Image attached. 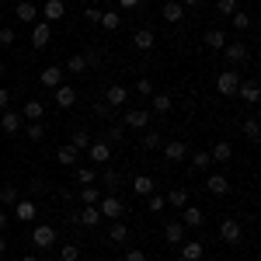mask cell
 I'll return each instance as SVG.
<instances>
[{"label": "cell", "mask_w": 261, "mask_h": 261, "mask_svg": "<svg viewBox=\"0 0 261 261\" xmlns=\"http://www.w3.org/2000/svg\"><path fill=\"white\" fill-rule=\"evenodd\" d=\"M237 87H241V73H237V70H223V73H216V91H220L223 98H233Z\"/></svg>", "instance_id": "cell-1"}, {"label": "cell", "mask_w": 261, "mask_h": 261, "mask_svg": "<svg viewBox=\"0 0 261 261\" xmlns=\"http://www.w3.org/2000/svg\"><path fill=\"white\" fill-rule=\"evenodd\" d=\"M98 209H101V220H119V216H125V202L119 195H105L98 202Z\"/></svg>", "instance_id": "cell-2"}, {"label": "cell", "mask_w": 261, "mask_h": 261, "mask_svg": "<svg viewBox=\"0 0 261 261\" xmlns=\"http://www.w3.org/2000/svg\"><path fill=\"white\" fill-rule=\"evenodd\" d=\"M32 244L42 247V251H49V247H56V226H49V223H42L32 230Z\"/></svg>", "instance_id": "cell-3"}, {"label": "cell", "mask_w": 261, "mask_h": 261, "mask_svg": "<svg viewBox=\"0 0 261 261\" xmlns=\"http://www.w3.org/2000/svg\"><path fill=\"white\" fill-rule=\"evenodd\" d=\"M87 157L94 164H112V143H105V140H91V146H87Z\"/></svg>", "instance_id": "cell-4"}, {"label": "cell", "mask_w": 261, "mask_h": 261, "mask_svg": "<svg viewBox=\"0 0 261 261\" xmlns=\"http://www.w3.org/2000/svg\"><path fill=\"white\" fill-rule=\"evenodd\" d=\"M49 39H53V24L49 21H35L32 24V49H45Z\"/></svg>", "instance_id": "cell-5"}, {"label": "cell", "mask_w": 261, "mask_h": 261, "mask_svg": "<svg viewBox=\"0 0 261 261\" xmlns=\"http://www.w3.org/2000/svg\"><path fill=\"white\" fill-rule=\"evenodd\" d=\"M220 237H223V244H241V241H244V230H241V223L226 216V220L220 223Z\"/></svg>", "instance_id": "cell-6"}, {"label": "cell", "mask_w": 261, "mask_h": 261, "mask_svg": "<svg viewBox=\"0 0 261 261\" xmlns=\"http://www.w3.org/2000/svg\"><path fill=\"white\" fill-rule=\"evenodd\" d=\"M73 223H81V226H87V230H94V226H101V209H98V205H84L81 213H73Z\"/></svg>", "instance_id": "cell-7"}, {"label": "cell", "mask_w": 261, "mask_h": 261, "mask_svg": "<svg viewBox=\"0 0 261 261\" xmlns=\"http://www.w3.org/2000/svg\"><path fill=\"white\" fill-rule=\"evenodd\" d=\"M178 251H181V261H202L205 258V244L202 241H181Z\"/></svg>", "instance_id": "cell-8"}, {"label": "cell", "mask_w": 261, "mask_h": 261, "mask_svg": "<svg viewBox=\"0 0 261 261\" xmlns=\"http://www.w3.org/2000/svg\"><path fill=\"white\" fill-rule=\"evenodd\" d=\"M122 125H125V129H146V125H150V112H146V108H129L125 119H122Z\"/></svg>", "instance_id": "cell-9"}, {"label": "cell", "mask_w": 261, "mask_h": 261, "mask_svg": "<svg viewBox=\"0 0 261 261\" xmlns=\"http://www.w3.org/2000/svg\"><path fill=\"white\" fill-rule=\"evenodd\" d=\"M237 94H241V101H244V105H258V98H261V87H258V81H254V77L241 81Z\"/></svg>", "instance_id": "cell-10"}, {"label": "cell", "mask_w": 261, "mask_h": 261, "mask_svg": "<svg viewBox=\"0 0 261 261\" xmlns=\"http://www.w3.org/2000/svg\"><path fill=\"white\" fill-rule=\"evenodd\" d=\"M105 105H108V108H119V105H125V101H129V91H125V87H122V84H108V91H105Z\"/></svg>", "instance_id": "cell-11"}, {"label": "cell", "mask_w": 261, "mask_h": 261, "mask_svg": "<svg viewBox=\"0 0 261 261\" xmlns=\"http://www.w3.org/2000/svg\"><path fill=\"white\" fill-rule=\"evenodd\" d=\"M14 216H18V223H32L35 216H39V205L32 199H18L14 202Z\"/></svg>", "instance_id": "cell-12"}, {"label": "cell", "mask_w": 261, "mask_h": 261, "mask_svg": "<svg viewBox=\"0 0 261 261\" xmlns=\"http://www.w3.org/2000/svg\"><path fill=\"white\" fill-rule=\"evenodd\" d=\"M223 56H226L230 66H237V63L247 60V45H244V42H226V45H223Z\"/></svg>", "instance_id": "cell-13"}, {"label": "cell", "mask_w": 261, "mask_h": 261, "mask_svg": "<svg viewBox=\"0 0 261 261\" xmlns=\"http://www.w3.org/2000/svg\"><path fill=\"white\" fill-rule=\"evenodd\" d=\"M0 129H4V133H11V136H14V133H21V129H24L21 112H11V108H7V112L0 115Z\"/></svg>", "instance_id": "cell-14"}, {"label": "cell", "mask_w": 261, "mask_h": 261, "mask_svg": "<svg viewBox=\"0 0 261 261\" xmlns=\"http://www.w3.org/2000/svg\"><path fill=\"white\" fill-rule=\"evenodd\" d=\"M39 81H42V87H49V91H56L63 84V66H45L39 73Z\"/></svg>", "instance_id": "cell-15"}, {"label": "cell", "mask_w": 261, "mask_h": 261, "mask_svg": "<svg viewBox=\"0 0 261 261\" xmlns=\"http://www.w3.org/2000/svg\"><path fill=\"white\" fill-rule=\"evenodd\" d=\"M53 94H56V105H60V108H73V105H77V91H73V84H60Z\"/></svg>", "instance_id": "cell-16"}, {"label": "cell", "mask_w": 261, "mask_h": 261, "mask_svg": "<svg viewBox=\"0 0 261 261\" xmlns=\"http://www.w3.org/2000/svg\"><path fill=\"white\" fill-rule=\"evenodd\" d=\"M133 192H136L140 199H146V195L157 192V181L150 178V174H136V178H133Z\"/></svg>", "instance_id": "cell-17"}, {"label": "cell", "mask_w": 261, "mask_h": 261, "mask_svg": "<svg viewBox=\"0 0 261 261\" xmlns=\"http://www.w3.org/2000/svg\"><path fill=\"white\" fill-rule=\"evenodd\" d=\"M157 45V35L150 32V28H140L136 35H133V49H140V53H150Z\"/></svg>", "instance_id": "cell-18"}, {"label": "cell", "mask_w": 261, "mask_h": 261, "mask_svg": "<svg viewBox=\"0 0 261 261\" xmlns=\"http://www.w3.org/2000/svg\"><path fill=\"white\" fill-rule=\"evenodd\" d=\"M164 157H167V161H185V157H188V143H185V140L164 143Z\"/></svg>", "instance_id": "cell-19"}, {"label": "cell", "mask_w": 261, "mask_h": 261, "mask_svg": "<svg viewBox=\"0 0 261 261\" xmlns=\"http://www.w3.org/2000/svg\"><path fill=\"white\" fill-rule=\"evenodd\" d=\"M63 14H66V4H63V0H45L42 18L49 21V24H53V21H63Z\"/></svg>", "instance_id": "cell-20"}, {"label": "cell", "mask_w": 261, "mask_h": 261, "mask_svg": "<svg viewBox=\"0 0 261 261\" xmlns=\"http://www.w3.org/2000/svg\"><path fill=\"white\" fill-rule=\"evenodd\" d=\"M42 115H45V105L42 101H24V108H21V119L24 122H42Z\"/></svg>", "instance_id": "cell-21"}, {"label": "cell", "mask_w": 261, "mask_h": 261, "mask_svg": "<svg viewBox=\"0 0 261 261\" xmlns=\"http://www.w3.org/2000/svg\"><path fill=\"white\" fill-rule=\"evenodd\" d=\"M181 223L195 230V226H202V223H205V213H202L199 205H185V209H181Z\"/></svg>", "instance_id": "cell-22"}, {"label": "cell", "mask_w": 261, "mask_h": 261, "mask_svg": "<svg viewBox=\"0 0 261 261\" xmlns=\"http://www.w3.org/2000/svg\"><path fill=\"white\" fill-rule=\"evenodd\" d=\"M161 18L171 21V24H178V21H185V7H181L178 0H167V4L161 7Z\"/></svg>", "instance_id": "cell-23"}, {"label": "cell", "mask_w": 261, "mask_h": 261, "mask_svg": "<svg viewBox=\"0 0 261 261\" xmlns=\"http://www.w3.org/2000/svg\"><path fill=\"white\" fill-rule=\"evenodd\" d=\"M77 157H81V150H73L70 143H63L56 150V164H63V167H77Z\"/></svg>", "instance_id": "cell-24"}, {"label": "cell", "mask_w": 261, "mask_h": 261, "mask_svg": "<svg viewBox=\"0 0 261 261\" xmlns=\"http://www.w3.org/2000/svg\"><path fill=\"white\" fill-rule=\"evenodd\" d=\"M164 241H167V244H181V241H185V223L171 220L167 226H164Z\"/></svg>", "instance_id": "cell-25"}, {"label": "cell", "mask_w": 261, "mask_h": 261, "mask_svg": "<svg viewBox=\"0 0 261 261\" xmlns=\"http://www.w3.org/2000/svg\"><path fill=\"white\" fill-rule=\"evenodd\" d=\"M14 18L24 21V24H28V21L35 24V18H39V7H35V4H24V0H21V4H14Z\"/></svg>", "instance_id": "cell-26"}, {"label": "cell", "mask_w": 261, "mask_h": 261, "mask_svg": "<svg viewBox=\"0 0 261 261\" xmlns=\"http://www.w3.org/2000/svg\"><path fill=\"white\" fill-rule=\"evenodd\" d=\"M98 24L105 28V32H119V28H122V14H119V11H101Z\"/></svg>", "instance_id": "cell-27"}, {"label": "cell", "mask_w": 261, "mask_h": 261, "mask_svg": "<svg viewBox=\"0 0 261 261\" xmlns=\"http://www.w3.org/2000/svg\"><path fill=\"white\" fill-rule=\"evenodd\" d=\"M209 157H213V164H226L230 157H233V146H230L226 140H220L213 150H209Z\"/></svg>", "instance_id": "cell-28"}, {"label": "cell", "mask_w": 261, "mask_h": 261, "mask_svg": "<svg viewBox=\"0 0 261 261\" xmlns=\"http://www.w3.org/2000/svg\"><path fill=\"white\" fill-rule=\"evenodd\" d=\"M205 188H209L213 195H226V192H230V181L223 178V174H209V178H205Z\"/></svg>", "instance_id": "cell-29"}, {"label": "cell", "mask_w": 261, "mask_h": 261, "mask_svg": "<svg viewBox=\"0 0 261 261\" xmlns=\"http://www.w3.org/2000/svg\"><path fill=\"white\" fill-rule=\"evenodd\" d=\"M108 241L112 244H125L129 241V226L119 223V220H112V226H108Z\"/></svg>", "instance_id": "cell-30"}, {"label": "cell", "mask_w": 261, "mask_h": 261, "mask_svg": "<svg viewBox=\"0 0 261 261\" xmlns=\"http://www.w3.org/2000/svg\"><path fill=\"white\" fill-rule=\"evenodd\" d=\"M164 199H167V205H174V209H185L188 205V188H171Z\"/></svg>", "instance_id": "cell-31"}, {"label": "cell", "mask_w": 261, "mask_h": 261, "mask_svg": "<svg viewBox=\"0 0 261 261\" xmlns=\"http://www.w3.org/2000/svg\"><path fill=\"white\" fill-rule=\"evenodd\" d=\"M77 199H81L84 205H98V202H101V188H94V185H84L81 192H77Z\"/></svg>", "instance_id": "cell-32"}, {"label": "cell", "mask_w": 261, "mask_h": 261, "mask_svg": "<svg viewBox=\"0 0 261 261\" xmlns=\"http://www.w3.org/2000/svg\"><path fill=\"white\" fill-rule=\"evenodd\" d=\"M205 45L209 49H223L226 45V35H223L220 28H205Z\"/></svg>", "instance_id": "cell-33"}, {"label": "cell", "mask_w": 261, "mask_h": 261, "mask_svg": "<svg viewBox=\"0 0 261 261\" xmlns=\"http://www.w3.org/2000/svg\"><path fill=\"white\" fill-rule=\"evenodd\" d=\"M150 105H153V112H157V115H167V112L174 108L171 94H153V101H150Z\"/></svg>", "instance_id": "cell-34"}, {"label": "cell", "mask_w": 261, "mask_h": 261, "mask_svg": "<svg viewBox=\"0 0 261 261\" xmlns=\"http://www.w3.org/2000/svg\"><path fill=\"white\" fill-rule=\"evenodd\" d=\"M241 133H244V140L258 143V136H261V125H258V119H244V125H241Z\"/></svg>", "instance_id": "cell-35"}, {"label": "cell", "mask_w": 261, "mask_h": 261, "mask_svg": "<svg viewBox=\"0 0 261 261\" xmlns=\"http://www.w3.org/2000/svg\"><path fill=\"white\" fill-rule=\"evenodd\" d=\"M21 133H24V136H28V140H32V143L45 140V125H42V122H28V125H24Z\"/></svg>", "instance_id": "cell-36"}, {"label": "cell", "mask_w": 261, "mask_h": 261, "mask_svg": "<svg viewBox=\"0 0 261 261\" xmlns=\"http://www.w3.org/2000/svg\"><path fill=\"white\" fill-rule=\"evenodd\" d=\"M66 70H70L73 77H81V73H87V63H84V56H81V53H73V56L66 60Z\"/></svg>", "instance_id": "cell-37"}, {"label": "cell", "mask_w": 261, "mask_h": 261, "mask_svg": "<svg viewBox=\"0 0 261 261\" xmlns=\"http://www.w3.org/2000/svg\"><path fill=\"white\" fill-rule=\"evenodd\" d=\"M91 140H94V136H91L87 129H77V133H73V140H70V146H73V150H87Z\"/></svg>", "instance_id": "cell-38"}, {"label": "cell", "mask_w": 261, "mask_h": 261, "mask_svg": "<svg viewBox=\"0 0 261 261\" xmlns=\"http://www.w3.org/2000/svg\"><path fill=\"white\" fill-rule=\"evenodd\" d=\"M192 167H195V171H209V167H213V157H209V150H199V153H192Z\"/></svg>", "instance_id": "cell-39"}, {"label": "cell", "mask_w": 261, "mask_h": 261, "mask_svg": "<svg viewBox=\"0 0 261 261\" xmlns=\"http://www.w3.org/2000/svg\"><path fill=\"white\" fill-rule=\"evenodd\" d=\"M143 150H161V146H164V136H161V133H143Z\"/></svg>", "instance_id": "cell-40"}, {"label": "cell", "mask_w": 261, "mask_h": 261, "mask_svg": "<svg viewBox=\"0 0 261 261\" xmlns=\"http://www.w3.org/2000/svg\"><path fill=\"white\" fill-rule=\"evenodd\" d=\"M73 178L81 181V185H94V181H98V171H94V167H77Z\"/></svg>", "instance_id": "cell-41"}, {"label": "cell", "mask_w": 261, "mask_h": 261, "mask_svg": "<svg viewBox=\"0 0 261 261\" xmlns=\"http://www.w3.org/2000/svg\"><path fill=\"white\" fill-rule=\"evenodd\" d=\"M230 21H233V28H237V32H247V28H251V14H247V11H233Z\"/></svg>", "instance_id": "cell-42"}, {"label": "cell", "mask_w": 261, "mask_h": 261, "mask_svg": "<svg viewBox=\"0 0 261 261\" xmlns=\"http://www.w3.org/2000/svg\"><path fill=\"white\" fill-rule=\"evenodd\" d=\"M60 261H81V247H77V244H63L60 247Z\"/></svg>", "instance_id": "cell-43"}, {"label": "cell", "mask_w": 261, "mask_h": 261, "mask_svg": "<svg viewBox=\"0 0 261 261\" xmlns=\"http://www.w3.org/2000/svg\"><path fill=\"white\" fill-rule=\"evenodd\" d=\"M164 205H167V199H164L161 192H153V195H146V209H150V213H164Z\"/></svg>", "instance_id": "cell-44"}, {"label": "cell", "mask_w": 261, "mask_h": 261, "mask_svg": "<svg viewBox=\"0 0 261 261\" xmlns=\"http://www.w3.org/2000/svg\"><path fill=\"white\" fill-rule=\"evenodd\" d=\"M81 56H84V63H87V70L105 63V53H101V49H87V53H81Z\"/></svg>", "instance_id": "cell-45"}, {"label": "cell", "mask_w": 261, "mask_h": 261, "mask_svg": "<svg viewBox=\"0 0 261 261\" xmlns=\"http://www.w3.org/2000/svg\"><path fill=\"white\" fill-rule=\"evenodd\" d=\"M0 202H4V205H14V202H18V188H14V185H0Z\"/></svg>", "instance_id": "cell-46"}, {"label": "cell", "mask_w": 261, "mask_h": 261, "mask_svg": "<svg viewBox=\"0 0 261 261\" xmlns=\"http://www.w3.org/2000/svg\"><path fill=\"white\" fill-rule=\"evenodd\" d=\"M136 91H140L143 98H150V94H153V81H150V77H140V81H136Z\"/></svg>", "instance_id": "cell-47"}, {"label": "cell", "mask_w": 261, "mask_h": 261, "mask_svg": "<svg viewBox=\"0 0 261 261\" xmlns=\"http://www.w3.org/2000/svg\"><path fill=\"white\" fill-rule=\"evenodd\" d=\"M122 125H108V133H105V143H122Z\"/></svg>", "instance_id": "cell-48"}, {"label": "cell", "mask_w": 261, "mask_h": 261, "mask_svg": "<svg viewBox=\"0 0 261 261\" xmlns=\"http://www.w3.org/2000/svg\"><path fill=\"white\" fill-rule=\"evenodd\" d=\"M105 185H108V188H119L122 174H119V171H105Z\"/></svg>", "instance_id": "cell-49"}, {"label": "cell", "mask_w": 261, "mask_h": 261, "mask_svg": "<svg viewBox=\"0 0 261 261\" xmlns=\"http://www.w3.org/2000/svg\"><path fill=\"white\" fill-rule=\"evenodd\" d=\"M14 28H0V45H14Z\"/></svg>", "instance_id": "cell-50"}, {"label": "cell", "mask_w": 261, "mask_h": 261, "mask_svg": "<svg viewBox=\"0 0 261 261\" xmlns=\"http://www.w3.org/2000/svg\"><path fill=\"white\" fill-rule=\"evenodd\" d=\"M216 7H220V14H226V18H230V14L237 11V0H220Z\"/></svg>", "instance_id": "cell-51"}, {"label": "cell", "mask_w": 261, "mask_h": 261, "mask_svg": "<svg viewBox=\"0 0 261 261\" xmlns=\"http://www.w3.org/2000/svg\"><path fill=\"white\" fill-rule=\"evenodd\" d=\"M45 188H49V185H45L42 178H32V185H28V192H32V195H42Z\"/></svg>", "instance_id": "cell-52"}, {"label": "cell", "mask_w": 261, "mask_h": 261, "mask_svg": "<svg viewBox=\"0 0 261 261\" xmlns=\"http://www.w3.org/2000/svg\"><path fill=\"white\" fill-rule=\"evenodd\" d=\"M94 115H98V119H108V115H112V108H108L105 101H98V105H94Z\"/></svg>", "instance_id": "cell-53"}, {"label": "cell", "mask_w": 261, "mask_h": 261, "mask_svg": "<svg viewBox=\"0 0 261 261\" xmlns=\"http://www.w3.org/2000/svg\"><path fill=\"white\" fill-rule=\"evenodd\" d=\"M125 261H146V254L136 251V247H129V251H125Z\"/></svg>", "instance_id": "cell-54"}, {"label": "cell", "mask_w": 261, "mask_h": 261, "mask_svg": "<svg viewBox=\"0 0 261 261\" xmlns=\"http://www.w3.org/2000/svg\"><path fill=\"white\" fill-rule=\"evenodd\" d=\"M7 105H11V91L0 87V112H7Z\"/></svg>", "instance_id": "cell-55"}, {"label": "cell", "mask_w": 261, "mask_h": 261, "mask_svg": "<svg viewBox=\"0 0 261 261\" xmlns=\"http://www.w3.org/2000/svg\"><path fill=\"white\" fill-rule=\"evenodd\" d=\"M84 18H87V21H94V24H98V18H101V11H98V7H87V11H84Z\"/></svg>", "instance_id": "cell-56"}, {"label": "cell", "mask_w": 261, "mask_h": 261, "mask_svg": "<svg viewBox=\"0 0 261 261\" xmlns=\"http://www.w3.org/2000/svg\"><path fill=\"white\" fill-rule=\"evenodd\" d=\"M119 7H122V11H136V7H140V0H119Z\"/></svg>", "instance_id": "cell-57"}, {"label": "cell", "mask_w": 261, "mask_h": 261, "mask_svg": "<svg viewBox=\"0 0 261 261\" xmlns=\"http://www.w3.org/2000/svg\"><path fill=\"white\" fill-rule=\"evenodd\" d=\"M178 4H181V7H199L202 0H178Z\"/></svg>", "instance_id": "cell-58"}, {"label": "cell", "mask_w": 261, "mask_h": 261, "mask_svg": "<svg viewBox=\"0 0 261 261\" xmlns=\"http://www.w3.org/2000/svg\"><path fill=\"white\" fill-rule=\"evenodd\" d=\"M7 223H11V220H7V213H0V233L7 230Z\"/></svg>", "instance_id": "cell-59"}, {"label": "cell", "mask_w": 261, "mask_h": 261, "mask_svg": "<svg viewBox=\"0 0 261 261\" xmlns=\"http://www.w3.org/2000/svg\"><path fill=\"white\" fill-rule=\"evenodd\" d=\"M4 251H7V241H4V233H0V258H4Z\"/></svg>", "instance_id": "cell-60"}, {"label": "cell", "mask_w": 261, "mask_h": 261, "mask_svg": "<svg viewBox=\"0 0 261 261\" xmlns=\"http://www.w3.org/2000/svg\"><path fill=\"white\" fill-rule=\"evenodd\" d=\"M21 261H39V258H35V254H28V258H21Z\"/></svg>", "instance_id": "cell-61"}, {"label": "cell", "mask_w": 261, "mask_h": 261, "mask_svg": "<svg viewBox=\"0 0 261 261\" xmlns=\"http://www.w3.org/2000/svg\"><path fill=\"white\" fill-rule=\"evenodd\" d=\"M0 77H4V60H0Z\"/></svg>", "instance_id": "cell-62"}, {"label": "cell", "mask_w": 261, "mask_h": 261, "mask_svg": "<svg viewBox=\"0 0 261 261\" xmlns=\"http://www.w3.org/2000/svg\"><path fill=\"white\" fill-rule=\"evenodd\" d=\"M24 4H35V0H24Z\"/></svg>", "instance_id": "cell-63"}]
</instances>
